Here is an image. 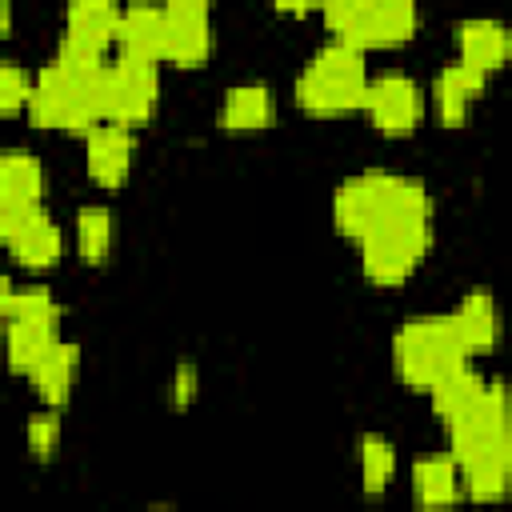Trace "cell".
<instances>
[{"mask_svg":"<svg viewBox=\"0 0 512 512\" xmlns=\"http://www.w3.org/2000/svg\"><path fill=\"white\" fill-rule=\"evenodd\" d=\"M24 112L36 128L88 136L96 124H104V60L56 52V60L44 64L32 80Z\"/></svg>","mask_w":512,"mask_h":512,"instance_id":"6da1fadb","label":"cell"},{"mask_svg":"<svg viewBox=\"0 0 512 512\" xmlns=\"http://www.w3.org/2000/svg\"><path fill=\"white\" fill-rule=\"evenodd\" d=\"M432 204L420 180L396 176V172H360L352 180H344L332 196V224L340 236L360 240L368 236L376 224H384L396 212Z\"/></svg>","mask_w":512,"mask_h":512,"instance_id":"7a4b0ae2","label":"cell"},{"mask_svg":"<svg viewBox=\"0 0 512 512\" xmlns=\"http://www.w3.org/2000/svg\"><path fill=\"white\" fill-rule=\"evenodd\" d=\"M368 80L372 76H368L364 52L344 40H332L304 64L296 80V104L312 116H348L364 104Z\"/></svg>","mask_w":512,"mask_h":512,"instance_id":"3957f363","label":"cell"},{"mask_svg":"<svg viewBox=\"0 0 512 512\" xmlns=\"http://www.w3.org/2000/svg\"><path fill=\"white\" fill-rule=\"evenodd\" d=\"M432 244V204L408 208L376 224L368 236H360V268L376 288L404 284Z\"/></svg>","mask_w":512,"mask_h":512,"instance_id":"277c9868","label":"cell"},{"mask_svg":"<svg viewBox=\"0 0 512 512\" xmlns=\"http://www.w3.org/2000/svg\"><path fill=\"white\" fill-rule=\"evenodd\" d=\"M392 364H396V376L404 380V388L428 392L436 380H444L448 372L468 364V352L448 316H416V320L400 324V332L392 340Z\"/></svg>","mask_w":512,"mask_h":512,"instance_id":"5b68a950","label":"cell"},{"mask_svg":"<svg viewBox=\"0 0 512 512\" xmlns=\"http://www.w3.org/2000/svg\"><path fill=\"white\" fill-rule=\"evenodd\" d=\"M320 12L332 36L360 52L396 48L416 32V0H324Z\"/></svg>","mask_w":512,"mask_h":512,"instance_id":"8992f818","label":"cell"},{"mask_svg":"<svg viewBox=\"0 0 512 512\" xmlns=\"http://www.w3.org/2000/svg\"><path fill=\"white\" fill-rule=\"evenodd\" d=\"M448 444H452V460L456 468L476 464V460H492V456H512V440H508V396L504 388L492 380L484 384L480 400L448 420Z\"/></svg>","mask_w":512,"mask_h":512,"instance_id":"52a82bcc","label":"cell"},{"mask_svg":"<svg viewBox=\"0 0 512 512\" xmlns=\"http://www.w3.org/2000/svg\"><path fill=\"white\" fill-rule=\"evenodd\" d=\"M160 104V72L148 60L120 56L116 64H104V120L120 128H136L152 120Z\"/></svg>","mask_w":512,"mask_h":512,"instance_id":"ba28073f","label":"cell"},{"mask_svg":"<svg viewBox=\"0 0 512 512\" xmlns=\"http://www.w3.org/2000/svg\"><path fill=\"white\" fill-rule=\"evenodd\" d=\"M360 108L368 112V120L380 136H408V132H416V124L424 116V92L416 80H408L400 72H384V76L368 80Z\"/></svg>","mask_w":512,"mask_h":512,"instance_id":"9c48e42d","label":"cell"},{"mask_svg":"<svg viewBox=\"0 0 512 512\" xmlns=\"http://www.w3.org/2000/svg\"><path fill=\"white\" fill-rule=\"evenodd\" d=\"M120 12H124L120 0H68L60 52L80 60H104V48L116 40Z\"/></svg>","mask_w":512,"mask_h":512,"instance_id":"30bf717a","label":"cell"},{"mask_svg":"<svg viewBox=\"0 0 512 512\" xmlns=\"http://www.w3.org/2000/svg\"><path fill=\"white\" fill-rule=\"evenodd\" d=\"M84 164H88V176L100 184V188H120L136 164V136L132 128H120V124H96L88 136H84Z\"/></svg>","mask_w":512,"mask_h":512,"instance_id":"8fae6325","label":"cell"},{"mask_svg":"<svg viewBox=\"0 0 512 512\" xmlns=\"http://www.w3.org/2000/svg\"><path fill=\"white\" fill-rule=\"evenodd\" d=\"M112 44L120 48V56L160 64L164 60V8L160 4H128L120 12Z\"/></svg>","mask_w":512,"mask_h":512,"instance_id":"7c38bea8","label":"cell"},{"mask_svg":"<svg viewBox=\"0 0 512 512\" xmlns=\"http://www.w3.org/2000/svg\"><path fill=\"white\" fill-rule=\"evenodd\" d=\"M56 340H60V320H44V316L4 320V356H8V368L20 376H28Z\"/></svg>","mask_w":512,"mask_h":512,"instance_id":"4fadbf2b","label":"cell"},{"mask_svg":"<svg viewBox=\"0 0 512 512\" xmlns=\"http://www.w3.org/2000/svg\"><path fill=\"white\" fill-rule=\"evenodd\" d=\"M276 120V96L268 84H236L224 92L220 104V128L232 136H252L264 132Z\"/></svg>","mask_w":512,"mask_h":512,"instance_id":"5bb4252c","label":"cell"},{"mask_svg":"<svg viewBox=\"0 0 512 512\" xmlns=\"http://www.w3.org/2000/svg\"><path fill=\"white\" fill-rule=\"evenodd\" d=\"M212 56V24L200 12H164V60L200 68Z\"/></svg>","mask_w":512,"mask_h":512,"instance_id":"9a60e30c","label":"cell"},{"mask_svg":"<svg viewBox=\"0 0 512 512\" xmlns=\"http://www.w3.org/2000/svg\"><path fill=\"white\" fill-rule=\"evenodd\" d=\"M76 376H80V348L68 344V340H56L44 360L28 372L36 396L48 404V408H64L72 400V388H76Z\"/></svg>","mask_w":512,"mask_h":512,"instance_id":"2e32d148","label":"cell"},{"mask_svg":"<svg viewBox=\"0 0 512 512\" xmlns=\"http://www.w3.org/2000/svg\"><path fill=\"white\" fill-rule=\"evenodd\" d=\"M452 320V328H456V336H460V344H464V352L468 356H484V352H492L496 348V340H500V316H496V300L488 296V292H468L460 304H456V312L448 316Z\"/></svg>","mask_w":512,"mask_h":512,"instance_id":"e0dca14e","label":"cell"},{"mask_svg":"<svg viewBox=\"0 0 512 512\" xmlns=\"http://www.w3.org/2000/svg\"><path fill=\"white\" fill-rule=\"evenodd\" d=\"M456 48H460L456 64L488 76L508 60V28L500 20H464L456 32Z\"/></svg>","mask_w":512,"mask_h":512,"instance_id":"ac0fdd59","label":"cell"},{"mask_svg":"<svg viewBox=\"0 0 512 512\" xmlns=\"http://www.w3.org/2000/svg\"><path fill=\"white\" fill-rule=\"evenodd\" d=\"M8 252H12V260H16L20 268L44 272V268H52V264L60 260L64 240H60V228L52 224V216H48L44 208H36V212L24 220V228L8 240Z\"/></svg>","mask_w":512,"mask_h":512,"instance_id":"d6986e66","label":"cell"},{"mask_svg":"<svg viewBox=\"0 0 512 512\" xmlns=\"http://www.w3.org/2000/svg\"><path fill=\"white\" fill-rule=\"evenodd\" d=\"M484 80H488L484 72H472L464 64H448L436 76V88H432V104H436L440 124H448V128L464 124L468 112H472V104H476V96L484 92Z\"/></svg>","mask_w":512,"mask_h":512,"instance_id":"ffe728a7","label":"cell"},{"mask_svg":"<svg viewBox=\"0 0 512 512\" xmlns=\"http://www.w3.org/2000/svg\"><path fill=\"white\" fill-rule=\"evenodd\" d=\"M0 200L20 208H40L44 200V168L24 148H0Z\"/></svg>","mask_w":512,"mask_h":512,"instance_id":"44dd1931","label":"cell"},{"mask_svg":"<svg viewBox=\"0 0 512 512\" xmlns=\"http://www.w3.org/2000/svg\"><path fill=\"white\" fill-rule=\"evenodd\" d=\"M460 468L452 456H424L412 468V496L420 508H440L460 500Z\"/></svg>","mask_w":512,"mask_h":512,"instance_id":"7402d4cb","label":"cell"},{"mask_svg":"<svg viewBox=\"0 0 512 512\" xmlns=\"http://www.w3.org/2000/svg\"><path fill=\"white\" fill-rule=\"evenodd\" d=\"M484 376L480 372H472L468 364H460L456 372H448L444 380H436L432 388H428V396H432V412L448 424V420H456V416H464L476 400H480V392H484Z\"/></svg>","mask_w":512,"mask_h":512,"instance_id":"603a6c76","label":"cell"},{"mask_svg":"<svg viewBox=\"0 0 512 512\" xmlns=\"http://www.w3.org/2000/svg\"><path fill=\"white\" fill-rule=\"evenodd\" d=\"M116 244V224L104 204H88L76 212V252L84 264H104Z\"/></svg>","mask_w":512,"mask_h":512,"instance_id":"cb8c5ba5","label":"cell"},{"mask_svg":"<svg viewBox=\"0 0 512 512\" xmlns=\"http://www.w3.org/2000/svg\"><path fill=\"white\" fill-rule=\"evenodd\" d=\"M396 476V448L384 436H364L360 440V480L368 496H380Z\"/></svg>","mask_w":512,"mask_h":512,"instance_id":"d4e9b609","label":"cell"},{"mask_svg":"<svg viewBox=\"0 0 512 512\" xmlns=\"http://www.w3.org/2000/svg\"><path fill=\"white\" fill-rule=\"evenodd\" d=\"M28 92H32V80L20 64H8L0 60V116H12V112H24L28 104Z\"/></svg>","mask_w":512,"mask_h":512,"instance_id":"484cf974","label":"cell"},{"mask_svg":"<svg viewBox=\"0 0 512 512\" xmlns=\"http://www.w3.org/2000/svg\"><path fill=\"white\" fill-rule=\"evenodd\" d=\"M56 444H60V416H56V408L36 412V416L28 420V452H32L36 460H48V456L56 452Z\"/></svg>","mask_w":512,"mask_h":512,"instance_id":"4316f807","label":"cell"},{"mask_svg":"<svg viewBox=\"0 0 512 512\" xmlns=\"http://www.w3.org/2000/svg\"><path fill=\"white\" fill-rule=\"evenodd\" d=\"M32 212H36V208H20V204H4V200H0V244H4V248H8V240L24 228V220H28Z\"/></svg>","mask_w":512,"mask_h":512,"instance_id":"83f0119b","label":"cell"},{"mask_svg":"<svg viewBox=\"0 0 512 512\" xmlns=\"http://www.w3.org/2000/svg\"><path fill=\"white\" fill-rule=\"evenodd\" d=\"M172 396H176V404H180V408H188V404H192V396H196V368H192V364H180V368H176Z\"/></svg>","mask_w":512,"mask_h":512,"instance_id":"f1b7e54d","label":"cell"},{"mask_svg":"<svg viewBox=\"0 0 512 512\" xmlns=\"http://www.w3.org/2000/svg\"><path fill=\"white\" fill-rule=\"evenodd\" d=\"M160 8H164V12H200V16H208L212 0H164Z\"/></svg>","mask_w":512,"mask_h":512,"instance_id":"f546056e","label":"cell"},{"mask_svg":"<svg viewBox=\"0 0 512 512\" xmlns=\"http://www.w3.org/2000/svg\"><path fill=\"white\" fill-rule=\"evenodd\" d=\"M280 12H288V16H308V12H316L324 0H272Z\"/></svg>","mask_w":512,"mask_h":512,"instance_id":"4dcf8cb0","label":"cell"},{"mask_svg":"<svg viewBox=\"0 0 512 512\" xmlns=\"http://www.w3.org/2000/svg\"><path fill=\"white\" fill-rule=\"evenodd\" d=\"M8 300H12V280L0 276V320H4V312H8Z\"/></svg>","mask_w":512,"mask_h":512,"instance_id":"1f68e13d","label":"cell"},{"mask_svg":"<svg viewBox=\"0 0 512 512\" xmlns=\"http://www.w3.org/2000/svg\"><path fill=\"white\" fill-rule=\"evenodd\" d=\"M12 28V0H0V36Z\"/></svg>","mask_w":512,"mask_h":512,"instance_id":"d6a6232c","label":"cell"}]
</instances>
